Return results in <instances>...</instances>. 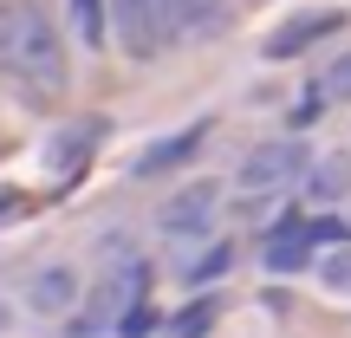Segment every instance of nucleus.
<instances>
[{"mask_svg": "<svg viewBox=\"0 0 351 338\" xmlns=\"http://www.w3.org/2000/svg\"><path fill=\"white\" fill-rule=\"evenodd\" d=\"M98 130H104L98 117H85V124H65V137H52V143H46V169H52V176H72V169L91 156Z\"/></svg>", "mask_w": 351, "mask_h": 338, "instance_id": "obj_9", "label": "nucleus"}, {"mask_svg": "<svg viewBox=\"0 0 351 338\" xmlns=\"http://www.w3.org/2000/svg\"><path fill=\"white\" fill-rule=\"evenodd\" d=\"M0 65H7L26 91H39V98L65 91V46H59V26H52L33 0H7V7H0Z\"/></svg>", "mask_w": 351, "mask_h": 338, "instance_id": "obj_1", "label": "nucleus"}, {"mask_svg": "<svg viewBox=\"0 0 351 338\" xmlns=\"http://www.w3.org/2000/svg\"><path fill=\"white\" fill-rule=\"evenodd\" d=\"M150 326H156V313H150V306H137V313H124V319H117V332H124V338H143Z\"/></svg>", "mask_w": 351, "mask_h": 338, "instance_id": "obj_17", "label": "nucleus"}, {"mask_svg": "<svg viewBox=\"0 0 351 338\" xmlns=\"http://www.w3.org/2000/svg\"><path fill=\"white\" fill-rule=\"evenodd\" d=\"M156 7H163V26H176L189 39H208L228 26V0H156Z\"/></svg>", "mask_w": 351, "mask_h": 338, "instance_id": "obj_8", "label": "nucleus"}, {"mask_svg": "<svg viewBox=\"0 0 351 338\" xmlns=\"http://www.w3.org/2000/svg\"><path fill=\"white\" fill-rule=\"evenodd\" d=\"M202 130H208V124H189L182 137H169V143H156V150H143V163H137V169H169V163H182V156L202 143Z\"/></svg>", "mask_w": 351, "mask_h": 338, "instance_id": "obj_11", "label": "nucleus"}, {"mask_svg": "<svg viewBox=\"0 0 351 338\" xmlns=\"http://www.w3.org/2000/svg\"><path fill=\"white\" fill-rule=\"evenodd\" d=\"M208 326H215V300H195V306H182V313L169 319V332H176V338H202Z\"/></svg>", "mask_w": 351, "mask_h": 338, "instance_id": "obj_14", "label": "nucleus"}, {"mask_svg": "<svg viewBox=\"0 0 351 338\" xmlns=\"http://www.w3.org/2000/svg\"><path fill=\"white\" fill-rule=\"evenodd\" d=\"M300 182H306V195H313V202H345L351 195V156H319Z\"/></svg>", "mask_w": 351, "mask_h": 338, "instance_id": "obj_10", "label": "nucleus"}, {"mask_svg": "<svg viewBox=\"0 0 351 338\" xmlns=\"http://www.w3.org/2000/svg\"><path fill=\"white\" fill-rule=\"evenodd\" d=\"M345 98H351V52L332 65L326 78H319V104H345Z\"/></svg>", "mask_w": 351, "mask_h": 338, "instance_id": "obj_16", "label": "nucleus"}, {"mask_svg": "<svg viewBox=\"0 0 351 338\" xmlns=\"http://www.w3.org/2000/svg\"><path fill=\"white\" fill-rule=\"evenodd\" d=\"M339 13H332V7H319V13H293V20L287 26H280V33L274 39H267V59H293V52H306V46H313V39H326V33H339Z\"/></svg>", "mask_w": 351, "mask_h": 338, "instance_id": "obj_7", "label": "nucleus"}, {"mask_svg": "<svg viewBox=\"0 0 351 338\" xmlns=\"http://www.w3.org/2000/svg\"><path fill=\"white\" fill-rule=\"evenodd\" d=\"M26 306L46 313V319H65V313L78 306V274H72V267H59V261L39 267V274L26 280Z\"/></svg>", "mask_w": 351, "mask_h": 338, "instance_id": "obj_6", "label": "nucleus"}, {"mask_svg": "<svg viewBox=\"0 0 351 338\" xmlns=\"http://www.w3.org/2000/svg\"><path fill=\"white\" fill-rule=\"evenodd\" d=\"M345 234H351V228H345Z\"/></svg>", "mask_w": 351, "mask_h": 338, "instance_id": "obj_18", "label": "nucleus"}, {"mask_svg": "<svg viewBox=\"0 0 351 338\" xmlns=\"http://www.w3.org/2000/svg\"><path fill=\"white\" fill-rule=\"evenodd\" d=\"M228 261H234V248H228V241H215L202 261H189V287H208V280H221V274H228Z\"/></svg>", "mask_w": 351, "mask_h": 338, "instance_id": "obj_13", "label": "nucleus"}, {"mask_svg": "<svg viewBox=\"0 0 351 338\" xmlns=\"http://www.w3.org/2000/svg\"><path fill=\"white\" fill-rule=\"evenodd\" d=\"M306 169H313L306 143L300 137H274V143H254V150L241 156V176H234V182L247 189V195H280V189H293Z\"/></svg>", "mask_w": 351, "mask_h": 338, "instance_id": "obj_2", "label": "nucleus"}, {"mask_svg": "<svg viewBox=\"0 0 351 338\" xmlns=\"http://www.w3.org/2000/svg\"><path fill=\"white\" fill-rule=\"evenodd\" d=\"M111 33L130 59H150L163 46V7L156 0H111Z\"/></svg>", "mask_w": 351, "mask_h": 338, "instance_id": "obj_4", "label": "nucleus"}, {"mask_svg": "<svg viewBox=\"0 0 351 338\" xmlns=\"http://www.w3.org/2000/svg\"><path fill=\"white\" fill-rule=\"evenodd\" d=\"M72 33L85 46H104V0H72Z\"/></svg>", "mask_w": 351, "mask_h": 338, "instance_id": "obj_12", "label": "nucleus"}, {"mask_svg": "<svg viewBox=\"0 0 351 338\" xmlns=\"http://www.w3.org/2000/svg\"><path fill=\"white\" fill-rule=\"evenodd\" d=\"M215 208H221V189L215 182H182L163 208H156V228H163L169 241H202L208 221H215Z\"/></svg>", "mask_w": 351, "mask_h": 338, "instance_id": "obj_3", "label": "nucleus"}, {"mask_svg": "<svg viewBox=\"0 0 351 338\" xmlns=\"http://www.w3.org/2000/svg\"><path fill=\"white\" fill-rule=\"evenodd\" d=\"M261 267L267 274H300V267H313V228H306V215L274 221V234L261 241Z\"/></svg>", "mask_w": 351, "mask_h": 338, "instance_id": "obj_5", "label": "nucleus"}, {"mask_svg": "<svg viewBox=\"0 0 351 338\" xmlns=\"http://www.w3.org/2000/svg\"><path fill=\"white\" fill-rule=\"evenodd\" d=\"M319 287H332V293H351V248H332L326 261H319Z\"/></svg>", "mask_w": 351, "mask_h": 338, "instance_id": "obj_15", "label": "nucleus"}]
</instances>
